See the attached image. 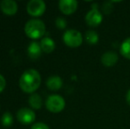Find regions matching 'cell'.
Returning <instances> with one entry per match:
<instances>
[{"mask_svg": "<svg viewBox=\"0 0 130 129\" xmlns=\"http://www.w3.org/2000/svg\"><path fill=\"white\" fill-rule=\"evenodd\" d=\"M42 82L41 75L36 69H27L21 74L19 80V86L23 92L33 94L39 88Z\"/></svg>", "mask_w": 130, "mask_h": 129, "instance_id": "cell-1", "label": "cell"}, {"mask_svg": "<svg viewBox=\"0 0 130 129\" xmlns=\"http://www.w3.org/2000/svg\"><path fill=\"white\" fill-rule=\"evenodd\" d=\"M46 31V27L43 21L39 19H31L24 26V32L30 39L36 40L43 37Z\"/></svg>", "mask_w": 130, "mask_h": 129, "instance_id": "cell-2", "label": "cell"}, {"mask_svg": "<svg viewBox=\"0 0 130 129\" xmlns=\"http://www.w3.org/2000/svg\"><path fill=\"white\" fill-rule=\"evenodd\" d=\"M63 41L66 45L71 48H77L80 46L83 41L82 34L76 29H68L63 34Z\"/></svg>", "mask_w": 130, "mask_h": 129, "instance_id": "cell-3", "label": "cell"}, {"mask_svg": "<svg viewBox=\"0 0 130 129\" xmlns=\"http://www.w3.org/2000/svg\"><path fill=\"white\" fill-rule=\"evenodd\" d=\"M45 106L49 112L58 113L62 112L66 106L65 99L59 95H51L45 101Z\"/></svg>", "mask_w": 130, "mask_h": 129, "instance_id": "cell-4", "label": "cell"}, {"mask_svg": "<svg viewBox=\"0 0 130 129\" xmlns=\"http://www.w3.org/2000/svg\"><path fill=\"white\" fill-rule=\"evenodd\" d=\"M46 5L43 0H31L27 5V12L32 17H40L44 13Z\"/></svg>", "mask_w": 130, "mask_h": 129, "instance_id": "cell-5", "label": "cell"}, {"mask_svg": "<svg viewBox=\"0 0 130 129\" xmlns=\"http://www.w3.org/2000/svg\"><path fill=\"white\" fill-rule=\"evenodd\" d=\"M17 120L23 125H29L33 123L36 119V113L34 110L27 107H23L18 110L16 113Z\"/></svg>", "mask_w": 130, "mask_h": 129, "instance_id": "cell-6", "label": "cell"}, {"mask_svg": "<svg viewBox=\"0 0 130 129\" xmlns=\"http://www.w3.org/2000/svg\"><path fill=\"white\" fill-rule=\"evenodd\" d=\"M98 5L95 4L93 5L92 9L86 14L85 16V21L89 26L90 27H96L98 25L101 24L102 21H103V15L98 10Z\"/></svg>", "mask_w": 130, "mask_h": 129, "instance_id": "cell-7", "label": "cell"}, {"mask_svg": "<svg viewBox=\"0 0 130 129\" xmlns=\"http://www.w3.org/2000/svg\"><path fill=\"white\" fill-rule=\"evenodd\" d=\"M78 2L75 0H60L58 2V8L62 13L71 15L77 10Z\"/></svg>", "mask_w": 130, "mask_h": 129, "instance_id": "cell-8", "label": "cell"}, {"mask_svg": "<svg viewBox=\"0 0 130 129\" xmlns=\"http://www.w3.org/2000/svg\"><path fill=\"white\" fill-rule=\"evenodd\" d=\"M0 9L5 15L13 16L18 12V4L13 0H3L0 3Z\"/></svg>", "mask_w": 130, "mask_h": 129, "instance_id": "cell-9", "label": "cell"}, {"mask_svg": "<svg viewBox=\"0 0 130 129\" xmlns=\"http://www.w3.org/2000/svg\"><path fill=\"white\" fill-rule=\"evenodd\" d=\"M118 55L113 51H107L103 54L101 57V62L104 66L106 67H111L116 65L118 62Z\"/></svg>", "mask_w": 130, "mask_h": 129, "instance_id": "cell-10", "label": "cell"}, {"mask_svg": "<svg viewBox=\"0 0 130 129\" xmlns=\"http://www.w3.org/2000/svg\"><path fill=\"white\" fill-rule=\"evenodd\" d=\"M62 85H63V81L58 75L50 76L46 81L47 88L50 90H52V91H56V90L60 89Z\"/></svg>", "mask_w": 130, "mask_h": 129, "instance_id": "cell-11", "label": "cell"}, {"mask_svg": "<svg viewBox=\"0 0 130 129\" xmlns=\"http://www.w3.org/2000/svg\"><path fill=\"white\" fill-rule=\"evenodd\" d=\"M42 52L43 50L38 42H32L27 47V54L32 59H37L41 56Z\"/></svg>", "mask_w": 130, "mask_h": 129, "instance_id": "cell-12", "label": "cell"}, {"mask_svg": "<svg viewBox=\"0 0 130 129\" xmlns=\"http://www.w3.org/2000/svg\"><path fill=\"white\" fill-rule=\"evenodd\" d=\"M40 45H41L42 50L43 52H45V53H52L53 50H55V48H56L55 42L51 37H48V36L43 37L41 40Z\"/></svg>", "mask_w": 130, "mask_h": 129, "instance_id": "cell-13", "label": "cell"}, {"mask_svg": "<svg viewBox=\"0 0 130 129\" xmlns=\"http://www.w3.org/2000/svg\"><path fill=\"white\" fill-rule=\"evenodd\" d=\"M28 103L31 106V108L34 110H39L42 108L43 105V100L40 95H38L37 93H33L30 95V97L28 98Z\"/></svg>", "mask_w": 130, "mask_h": 129, "instance_id": "cell-14", "label": "cell"}, {"mask_svg": "<svg viewBox=\"0 0 130 129\" xmlns=\"http://www.w3.org/2000/svg\"><path fill=\"white\" fill-rule=\"evenodd\" d=\"M85 40L89 44H96L99 40V36H98V33L94 30H88L85 33Z\"/></svg>", "mask_w": 130, "mask_h": 129, "instance_id": "cell-15", "label": "cell"}, {"mask_svg": "<svg viewBox=\"0 0 130 129\" xmlns=\"http://www.w3.org/2000/svg\"><path fill=\"white\" fill-rule=\"evenodd\" d=\"M120 53L124 58L130 59V37L126 39L120 45Z\"/></svg>", "mask_w": 130, "mask_h": 129, "instance_id": "cell-16", "label": "cell"}, {"mask_svg": "<svg viewBox=\"0 0 130 129\" xmlns=\"http://www.w3.org/2000/svg\"><path fill=\"white\" fill-rule=\"evenodd\" d=\"M1 123L2 126L5 127H9L13 123V117L10 112H5L1 117Z\"/></svg>", "mask_w": 130, "mask_h": 129, "instance_id": "cell-17", "label": "cell"}, {"mask_svg": "<svg viewBox=\"0 0 130 129\" xmlns=\"http://www.w3.org/2000/svg\"><path fill=\"white\" fill-rule=\"evenodd\" d=\"M55 24H56L57 28H58V29H65L67 26V21L62 17L57 18L56 21H55Z\"/></svg>", "mask_w": 130, "mask_h": 129, "instance_id": "cell-18", "label": "cell"}, {"mask_svg": "<svg viewBox=\"0 0 130 129\" xmlns=\"http://www.w3.org/2000/svg\"><path fill=\"white\" fill-rule=\"evenodd\" d=\"M30 129H50L48 126L45 123L43 122H36L31 126Z\"/></svg>", "mask_w": 130, "mask_h": 129, "instance_id": "cell-19", "label": "cell"}, {"mask_svg": "<svg viewBox=\"0 0 130 129\" xmlns=\"http://www.w3.org/2000/svg\"><path fill=\"white\" fill-rule=\"evenodd\" d=\"M5 87H6V81H5V78L4 77L2 74H0V93L5 90Z\"/></svg>", "mask_w": 130, "mask_h": 129, "instance_id": "cell-20", "label": "cell"}, {"mask_svg": "<svg viewBox=\"0 0 130 129\" xmlns=\"http://www.w3.org/2000/svg\"><path fill=\"white\" fill-rule=\"evenodd\" d=\"M126 100H127V104L130 105V89H128L127 93V96H126Z\"/></svg>", "mask_w": 130, "mask_h": 129, "instance_id": "cell-21", "label": "cell"}]
</instances>
